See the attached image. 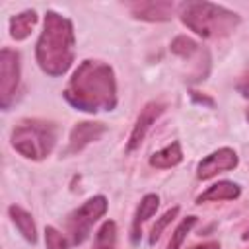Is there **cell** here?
Masks as SVG:
<instances>
[{"mask_svg":"<svg viewBox=\"0 0 249 249\" xmlns=\"http://www.w3.org/2000/svg\"><path fill=\"white\" fill-rule=\"evenodd\" d=\"M107 198L103 195H95L91 198H88L80 208H76L68 220H66V228H68V237H70V245H80L88 239L93 224L107 212Z\"/></svg>","mask_w":249,"mask_h":249,"instance_id":"5","label":"cell"},{"mask_svg":"<svg viewBox=\"0 0 249 249\" xmlns=\"http://www.w3.org/2000/svg\"><path fill=\"white\" fill-rule=\"evenodd\" d=\"M175 10L173 2H136L130 4V12L136 19L144 21H167Z\"/></svg>","mask_w":249,"mask_h":249,"instance_id":"10","label":"cell"},{"mask_svg":"<svg viewBox=\"0 0 249 249\" xmlns=\"http://www.w3.org/2000/svg\"><path fill=\"white\" fill-rule=\"evenodd\" d=\"M195 224H196V216H187V218H183V220L177 224V228L173 230L171 239H169V243H167V249H181V245H183L187 233L195 228Z\"/></svg>","mask_w":249,"mask_h":249,"instance_id":"18","label":"cell"},{"mask_svg":"<svg viewBox=\"0 0 249 249\" xmlns=\"http://www.w3.org/2000/svg\"><path fill=\"white\" fill-rule=\"evenodd\" d=\"M241 195V187L233 181H218L210 185L204 193L196 196V202H220V200H235Z\"/></svg>","mask_w":249,"mask_h":249,"instance_id":"12","label":"cell"},{"mask_svg":"<svg viewBox=\"0 0 249 249\" xmlns=\"http://www.w3.org/2000/svg\"><path fill=\"white\" fill-rule=\"evenodd\" d=\"M105 132H107V126H105L103 123H93V121L76 123L74 128L70 130L68 146H66V150H64V156H72V154L82 152L88 144L99 140Z\"/></svg>","mask_w":249,"mask_h":249,"instance_id":"9","label":"cell"},{"mask_svg":"<svg viewBox=\"0 0 249 249\" xmlns=\"http://www.w3.org/2000/svg\"><path fill=\"white\" fill-rule=\"evenodd\" d=\"M245 117H247V121H249V109H247V113H245Z\"/></svg>","mask_w":249,"mask_h":249,"instance_id":"24","label":"cell"},{"mask_svg":"<svg viewBox=\"0 0 249 249\" xmlns=\"http://www.w3.org/2000/svg\"><path fill=\"white\" fill-rule=\"evenodd\" d=\"M64 99L78 111L99 113L117 107V80L109 64L84 60L74 70L64 91Z\"/></svg>","mask_w":249,"mask_h":249,"instance_id":"1","label":"cell"},{"mask_svg":"<svg viewBox=\"0 0 249 249\" xmlns=\"http://www.w3.org/2000/svg\"><path fill=\"white\" fill-rule=\"evenodd\" d=\"M37 23V12L35 10H23L10 18V37L16 41H23L31 35L33 27Z\"/></svg>","mask_w":249,"mask_h":249,"instance_id":"15","label":"cell"},{"mask_svg":"<svg viewBox=\"0 0 249 249\" xmlns=\"http://www.w3.org/2000/svg\"><path fill=\"white\" fill-rule=\"evenodd\" d=\"M160 206V196L150 193V195H144L140 204L136 206V212H134V218H132V226H130V241L132 243H138L140 241V235H142V224L152 218L156 214Z\"/></svg>","mask_w":249,"mask_h":249,"instance_id":"11","label":"cell"},{"mask_svg":"<svg viewBox=\"0 0 249 249\" xmlns=\"http://www.w3.org/2000/svg\"><path fill=\"white\" fill-rule=\"evenodd\" d=\"M243 239H249V228L245 230V233H243Z\"/></svg>","mask_w":249,"mask_h":249,"instance_id":"23","label":"cell"},{"mask_svg":"<svg viewBox=\"0 0 249 249\" xmlns=\"http://www.w3.org/2000/svg\"><path fill=\"white\" fill-rule=\"evenodd\" d=\"M117 243V226L113 220H105L95 233V249H115Z\"/></svg>","mask_w":249,"mask_h":249,"instance_id":"17","label":"cell"},{"mask_svg":"<svg viewBox=\"0 0 249 249\" xmlns=\"http://www.w3.org/2000/svg\"><path fill=\"white\" fill-rule=\"evenodd\" d=\"M8 214L14 222V226L18 228V231L21 233V237L29 243H37V228H35V222H33L31 214L27 210H23L21 206H18V204H12L8 208Z\"/></svg>","mask_w":249,"mask_h":249,"instance_id":"14","label":"cell"},{"mask_svg":"<svg viewBox=\"0 0 249 249\" xmlns=\"http://www.w3.org/2000/svg\"><path fill=\"white\" fill-rule=\"evenodd\" d=\"M239 163L237 152L231 148H220L212 154H208L206 158H202L196 165V179L200 181H208L214 175L222 173V171H231L235 169Z\"/></svg>","mask_w":249,"mask_h":249,"instance_id":"7","label":"cell"},{"mask_svg":"<svg viewBox=\"0 0 249 249\" xmlns=\"http://www.w3.org/2000/svg\"><path fill=\"white\" fill-rule=\"evenodd\" d=\"M171 53L173 54H177L179 58H183V60H193L195 56H202V54H206L202 49H200V45L196 43V41H193L191 37H185V35H179V37H175L173 41H171Z\"/></svg>","mask_w":249,"mask_h":249,"instance_id":"16","label":"cell"},{"mask_svg":"<svg viewBox=\"0 0 249 249\" xmlns=\"http://www.w3.org/2000/svg\"><path fill=\"white\" fill-rule=\"evenodd\" d=\"M237 91H239L245 99H249V72L239 80V84H237Z\"/></svg>","mask_w":249,"mask_h":249,"instance_id":"21","label":"cell"},{"mask_svg":"<svg viewBox=\"0 0 249 249\" xmlns=\"http://www.w3.org/2000/svg\"><path fill=\"white\" fill-rule=\"evenodd\" d=\"M181 161H183V148H181V142L177 140L150 156V165L156 169H169L179 165Z\"/></svg>","mask_w":249,"mask_h":249,"instance_id":"13","label":"cell"},{"mask_svg":"<svg viewBox=\"0 0 249 249\" xmlns=\"http://www.w3.org/2000/svg\"><path fill=\"white\" fill-rule=\"evenodd\" d=\"M74 45L76 35L72 21L58 12L49 10L35 45V56L41 70L53 78L66 74L74 62Z\"/></svg>","mask_w":249,"mask_h":249,"instance_id":"2","label":"cell"},{"mask_svg":"<svg viewBox=\"0 0 249 249\" xmlns=\"http://www.w3.org/2000/svg\"><path fill=\"white\" fill-rule=\"evenodd\" d=\"M19 76H21L19 53L14 49H2L0 51V107L4 111H8L16 101Z\"/></svg>","mask_w":249,"mask_h":249,"instance_id":"6","label":"cell"},{"mask_svg":"<svg viewBox=\"0 0 249 249\" xmlns=\"http://www.w3.org/2000/svg\"><path fill=\"white\" fill-rule=\"evenodd\" d=\"M179 214V206H173V208H169L167 212H163L158 220H156V224L152 226V231H150V239H148V243L150 245H154L160 237H161V233H163V230L173 222V218Z\"/></svg>","mask_w":249,"mask_h":249,"instance_id":"19","label":"cell"},{"mask_svg":"<svg viewBox=\"0 0 249 249\" xmlns=\"http://www.w3.org/2000/svg\"><path fill=\"white\" fill-rule=\"evenodd\" d=\"M163 111H165V103H161V101H148L142 107V111L136 117L134 126L130 130V136H128V142H126V152H134L142 144L144 136L148 134L152 124L161 117Z\"/></svg>","mask_w":249,"mask_h":249,"instance_id":"8","label":"cell"},{"mask_svg":"<svg viewBox=\"0 0 249 249\" xmlns=\"http://www.w3.org/2000/svg\"><path fill=\"white\" fill-rule=\"evenodd\" d=\"M56 136L58 128L54 123L43 119H23L14 126L10 142L19 156L33 161H41L53 152Z\"/></svg>","mask_w":249,"mask_h":249,"instance_id":"4","label":"cell"},{"mask_svg":"<svg viewBox=\"0 0 249 249\" xmlns=\"http://www.w3.org/2000/svg\"><path fill=\"white\" fill-rule=\"evenodd\" d=\"M189 249H220V243L218 241H206V243H200V245H193Z\"/></svg>","mask_w":249,"mask_h":249,"instance_id":"22","label":"cell"},{"mask_svg":"<svg viewBox=\"0 0 249 249\" xmlns=\"http://www.w3.org/2000/svg\"><path fill=\"white\" fill-rule=\"evenodd\" d=\"M45 243H47V249H68L66 237L53 226L45 228Z\"/></svg>","mask_w":249,"mask_h":249,"instance_id":"20","label":"cell"},{"mask_svg":"<svg viewBox=\"0 0 249 249\" xmlns=\"http://www.w3.org/2000/svg\"><path fill=\"white\" fill-rule=\"evenodd\" d=\"M181 21L202 39H222L235 31L241 18L226 6L212 2H183L177 6Z\"/></svg>","mask_w":249,"mask_h":249,"instance_id":"3","label":"cell"}]
</instances>
